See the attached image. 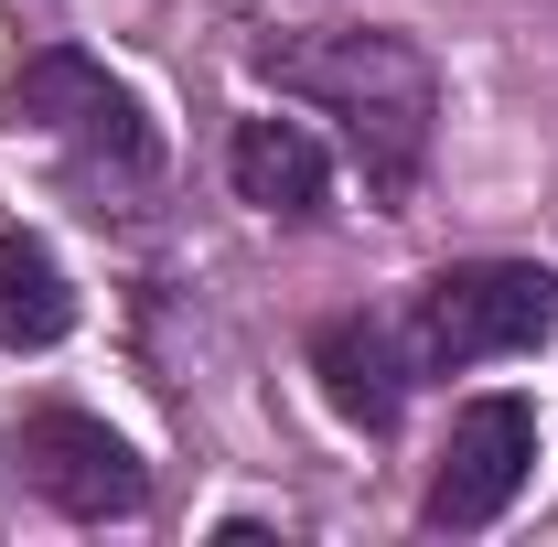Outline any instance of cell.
Wrapping results in <instances>:
<instances>
[{
    "label": "cell",
    "mask_w": 558,
    "mask_h": 547,
    "mask_svg": "<svg viewBox=\"0 0 558 547\" xmlns=\"http://www.w3.org/2000/svg\"><path fill=\"white\" fill-rule=\"evenodd\" d=\"M312 376H323V398H333V418H354V429H398V409H409V365H398V333L376 323V312H333L323 333H312Z\"/></svg>",
    "instance_id": "cell-6"
},
{
    "label": "cell",
    "mask_w": 558,
    "mask_h": 547,
    "mask_svg": "<svg viewBox=\"0 0 558 547\" xmlns=\"http://www.w3.org/2000/svg\"><path fill=\"white\" fill-rule=\"evenodd\" d=\"M226 172H236V194L258 215H323V194H333V161H323V139L301 119H236Z\"/></svg>",
    "instance_id": "cell-7"
},
{
    "label": "cell",
    "mask_w": 558,
    "mask_h": 547,
    "mask_svg": "<svg viewBox=\"0 0 558 547\" xmlns=\"http://www.w3.org/2000/svg\"><path fill=\"white\" fill-rule=\"evenodd\" d=\"M526 473H537V409L526 398H473L451 418V440H440V473L418 494V515L440 537H473V526H494L526 494Z\"/></svg>",
    "instance_id": "cell-4"
},
{
    "label": "cell",
    "mask_w": 558,
    "mask_h": 547,
    "mask_svg": "<svg viewBox=\"0 0 558 547\" xmlns=\"http://www.w3.org/2000/svg\"><path fill=\"white\" fill-rule=\"evenodd\" d=\"M0 130H54V139L108 150V161H150V119H140V97L97 65V54H75V44L11 65V86H0Z\"/></svg>",
    "instance_id": "cell-5"
},
{
    "label": "cell",
    "mask_w": 558,
    "mask_h": 547,
    "mask_svg": "<svg viewBox=\"0 0 558 547\" xmlns=\"http://www.w3.org/2000/svg\"><path fill=\"white\" fill-rule=\"evenodd\" d=\"M258 75L279 97H312L333 108L365 161V194L398 205L429 161V119H440V75L409 33H269L258 44Z\"/></svg>",
    "instance_id": "cell-1"
},
{
    "label": "cell",
    "mask_w": 558,
    "mask_h": 547,
    "mask_svg": "<svg viewBox=\"0 0 558 547\" xmlns=\"http://www.w3.org/2000/svg\"><path fill=\"white\" fill-rule=\"evenodd\" d=\"M75 333V290L33 236H0V343H65Z\"/></svg>",
    "instance_id": "cell-8"
},
{
    "label": "cell",
    "mask_w": 558,
    "mask_h": 547,
    "mask_svg": "<svg viewBox=\"0 0 558 547\" xmlns=\"http://www.w3.org/2000/svg\"><path fill=\"white\" fill-rule=\"evenodd\" d=\"M11 473L33 483L54 515H75V526H108V515L150 505V462L86 409H22L11 418Z\"/></svg>",
    "instance_id": "cell-3"
},
{
    "label": "cell",
    "mask_w": 558,
    "mask_h": 547,
    "mask_svg": "<svg viewBox=\"0 0 558 547\" xmlns=\"http://www.w3.org/2000/svg\"><path fill=\"white\" fill-rule=\"evenodd\" d=\"M558 333V279L537 258H462L418 290V343L429 365H494V354H537Z\"/></svg>",
    "instance_id": "cell-2"
}]
</instances>
